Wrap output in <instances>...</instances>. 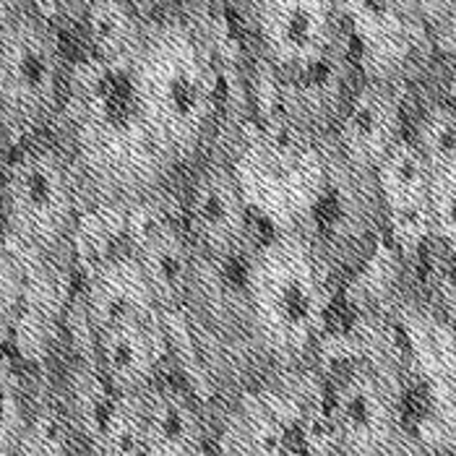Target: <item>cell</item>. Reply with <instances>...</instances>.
<instances>
[{
    "mask_svg": "<svg viewBox=\"0 0 456 456\" xmlns=\"http://www.w3.org/2000/svg\"><path fill=\"white\" fill-rule=\"evenodd\" d=\"M126 84L149 149L173 165L196 159L216 118V76L193 32L180 21L146 32Z\"/></svg>",
    "mask_w": 456,
    "mask_h": 456,
    "instance_id": "cell-1",
    "label": "cell"
},
{
    "mask_svg": "<svg viewBox=\"0 0 456 456\" xmlns=\"http://www.w3.org/2000/svg\"><path fill=\"white\" fill-rule=\"evenodd\" d=\"M248 334L253 347L280 365L300 360L326 323V289L316 258L300 235L258 246L243 280Z\"/></svg>",
    "mask_w": 456,
    "mask_h": 456,
    "instance_id": "cell-2",
    "label": "cell"
},
{
    "mask_svg": "<svg viewBox=\"0 0 456 456\" xmlns=\"http://www.w3.org/2000/svg\"><path fill=\"white\" fill-rule=\"evenodd\" d=\"M0 222L19 246L37 253H53L69 240L78 224V188L63 154L27 149L8 165Z\"/></svg>",
    "mask_w": 456,
    "mask_h": 456,
    "instance_id": "cell-3",
    "label": "cell"
},
{
    "mask_svg": "<svg viewBox=\"0 0 456 456\" xmlns=\"http://www.w3.org/2000/svg\"><path fill=\"white\" fill-rule=\"evenodd\" d=\"M66 58L53 24L27 11L0 32V115L11 128L47 126L63 100Z\"/></svg>",
    "mask_w": 456,
    "mask_h": 456,
    "instance_id": "cell-4",
    "label": "cell"
},
{
    "mask_svg": "<svg viewBox=\"0 0 456 456\" xmlns=\"http://www.w3.org/2000/svg\"><path fill=\"white\" fill-rule=\"evenodd\" d=\"M253 29L264 63L300 78L331 61L339 39L337 0H256Z\"/></svg>",
    "mask_w": 456,
    "mask_h": 456,
    "instance_id": "cell-5",
    "label": "cell"
},
{
    "mask_svg": "<svg viewBox=\"0 0 456 456\" xmlns=\"http://www.w3.org/2000/svg\"><path fill=\"white\" fill-rule=\"evenodd\" d=\"M170 337L162 314H139L107 321L89 331L84 357L118 396L134 399L162 379Z\"/></svg>",
    "mask_w": 456,
    "mask_h": 456,
    "instance_id": "cell-6",
    "label": "cell"
},
{
    "mask_svg": "<svg viewBox=\"0 0 456 456\" xmlns=\"http://www.w3.org/2000/svg\"><path fill=\"white\" fill-rule=\"evenodd\" d=\"M183 230L201 261L227 264L243 253L250 232L248 201L240 180L227 165H209L193 177Z\"/></svg>",
    "mask_w": 456,
    "mask_h": 456,
    "instance_id": "cell-7",
    "label": "cell"
},
{
    "mask_svg": "<svg viewBox=\"0 0 456 456\" xmlns=\"http://www.w3.org/2000/svg\"><path fill=\"white\" fill-rule=\"evenodd\" d=\"M141 456H207L209 422L185 387L157 381L134 396Z\"/></svg>",
    "mask_w": 456,
    "mask_h": 456,
    "instance_id": "cell-8",
    "label": "cell"
},
{
    "mask_svg": "<svg viewBox=\"0 0 456 456\" xmlns=\"http://www.w3.org/2000/svg\"><path fill=\"white\" fill-rule=\"evenodd\" d=\"M69 422L94 456H141L134 399L118 396L86 360L70 379Z\"/></svg>",
    "mask_w": 456,
    "mask_h": 456,
    "instance_id": "cell-9",
    "label": "cell"
},
{
    "mask_svg": "<svg viewBox=\"0 0 456 456\" xmlns=\"http://www.w3.org/2000/svg\"><path fill=\"white\" fill-rule=\"evenodd\" d=\"M131 256L139 264L162 316L180 314L188 305L201 274V258L183 224L170 219H154L143 224L134 238Z\"/></svg>",
    "mask_w": 456,
    "mask_h": 456,
    "instance_id": "cell-10",
    "label": "cell"
},
{
    "mask_svg": "<svg viewBox=\"0 0 456 456\" xmlns=\"http://www.w3.org/2000/svg\"><path fill=\"white\" fill-rule=\"evenodd\" d=\"M329 428L334 446L350 456H381L394 430V412L381 387L365 376L352 373L331 399Z\"/></svg>",
    "mask_w": 456,
    "mask_h": 456,
    "instance_id": "cell-11",
    "label": "cell"
},
{
    "mask_svg": "<svg viewBox=\"0 0 456 456\" xmlns=\"http://www.w3.org/2000/svg\"><path fill=\"white\" fill-rule=\"evenodd\" d=\"M139 314H162L154 303V295L141 274L139 264L131 253L102 261L86 284L84 321L86 331H94L107 321Z\"/></svg>",
    "mask_w": 456,
    "mask_h": 456,
    "instance_id": "cell-12",
    "label": "cell"
},
{
    "mask_svg": "<svg viewBox=\"0 0 456 456\" xmlns=\"http://www.w3.org/2000/svg\"><path fill=\"white\" fill-rule=\"evenodd\" d=\"M399 105L387 86L370 84L352 100L342 123V141L352 159L362 165H381L388 151L399 143Z\"/></svg>",
    "mask_w": 456,
    "mask_h": 456,
    "instance_id": "cell-13",
    "label": "cell"
},
{
    "mask_svg": "<svg viewBox=\"0 0 456 456\" xmlns=\"http://www.w3.org/2000/svg\"><path fill=\"white\" fill-rule=\"evenodd\" d=\"M84 35L97 66L128 70L139 55L146 29L128 0H86Z\"/></svg>",
    "mask_w": 456,
    "mask_h": 456,
    "instance_id": "cell-14",
    "label": "cell"
},
{
    "mask_svg": "<svg viewBox=\"0 0 456 456\" xmlns=\"http://www.w3.org/2000/svg\"><path fill=\"white\" fill-rule=\"evenodd\" d=\"M381 188L394 214L428 209L430 167L412 143H396L379 165Z\"/></svg>",
    "mask_w": 456,
    "mask_h": 456,
    "instance_id": "cell-15",
    "label": "cell"
},
{
    "mask_svg": "<svg viewBox=\"0 0 456 456\" xmlns=\"http://www.w3.org/2000/svg\"><path fill=\"white\" fill-rule=\"evenodd\" d=\"M32 436V410L24 379L11 357L0 354V456H24Z\"/></svg>",
    "mask_w": 456,
    "mask_h": 456,
    "instance_id": "cell-16",
    "label": "cell"
},
{
    "mask_svg": "<svg viewBox=\"0 0 456 456\" xmlns=\"http://www.w3.org/2000/svg\"><path fill=\"white\" fill-rule=\"evenodd\" d=\"M27 318V274L19 256L0 238V347L13 342Z\"/></svg>",
    "mask_w": 456,
    "mask_h": 456,
    "instance_id": "cell-17",
    "label": "cell"
},
{
    "mask_svg": "<svg viewBox=\"0 0 456 456\" xmlns=\"http://www.w3.org/2000/svg\"><path fill=\"white\" fill-rule=\"evenodd\" d=\"M428 162L430 173L456 162V112L433 110L420 126V143L415 146Z\"/></svg>",
    "mask_w": 456,
    "mask_h": 456,
    "instance_id": "cell-18",
    "label": "cell"
},
{
    "mask_svg": "<svg viewBox=\"0 0 456 456\" xmlns=\"http://www.w3.org/2000/svg\"><path fill=\"white\" fill-rule=\"evenodd\" d=\"M428 214L430 227H436L444 243L456 253V162L430 173Z\"/></svg>",
    "mask_w": 456,
    "mask_h": 456,
    "instance_id": "cell-19",
    "label": "cell"
},
{
    "mask_svg": "<svg viewBox=\"0 0 456 456\" xmlns=\"http://www.w3.org/2000/svg\"><path fill=\"white\" fill-rule=\"evenodd\" d=\"M384 8L399 11L404 16H449L456 11V0H381Z\"/></svg>",
    "mask_w": 456,
    "mask_h": 456,
    "instance_id": "cell-20",
    "label": "cell"
},
{
    "mask_svg": "<svg viewBox=\"0 0 456 456\" xmlns=\"http://www.w3.org/2000/svg\"><path fill=\"white\" fill-rule=\"evenodd\" d=\"M32 8H35L32 0H0V32H5L13 21H19Z\"/></svg>",
    "mask_w": 456,
    "mask_h": 456,
    "instance_id": "cell-21",
    "label": "cell"
},
{
    "mask_svg": "<svg viewBox=\"0 0 456 456\" xmlns=\"http://www.w3.org/2000/svg\"><path fill=\"white\" fill-rule=\"evenodd\" d=\"M337 3H339V5H342V3H345V0H337Z\"/></svg>",
    "mask_w": 456,
    "mask_h": 456,
    "instance_id": "cell-22",
    "label": "cell"
},
{
    "mask_svg": "<svg viewBox=\"0 0 456 456\" xmlns=\"http://www.w3.org/2000/svg\"><path fill=\"white\" fill-rule=\"evenodd\" d=\"M281 456H292V454H281Z\"/></svg>",
    "mask_w": 456,
    "mask_h": 456,
    "instance_id": "cell-23",
    "label": "cell"
}]
</instances>
